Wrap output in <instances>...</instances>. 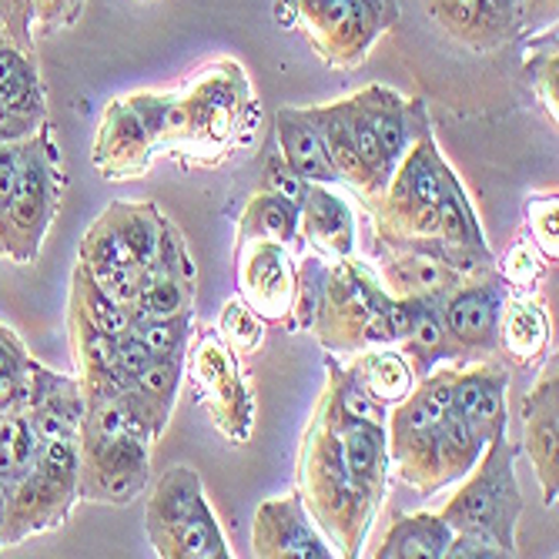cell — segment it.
Instances as JSON below:
<instances>
[{
    "instance_id": "1",
    "label": "cell",
    "mask_w": 559,
    "mask_h": 559,
    "mask_svg": "<svg viewBox=\"0 0 559 559\" xmlns=\"http://www.w3.org/2000/svg\"><path fill=\"white\" fill-rule=\"evenodd\" d=\"M305 506L316 523H322L338 543L342 556H359L362 539L369 536V526L376 513L366 506V499L355 489L345 463V445L335 429L332 413L325 409V402H319V413L305 432L301 445V473H298Z\"/></svg>"
},
{
    "instance_id": "2",
    "label": "cell",
    "mask_w": 559,
    "mask_h": 559,
    "mask_svg": "<svg viewBox=\"0 0 559 559\" xmlns=\"http://www.w3.org/2000/svg\"><path fill=\"white\" fill-rule=\"evenodd\" d=\"M316 335L332 352L395 345L405 332V309L382 282L355 259L329 265L325 292L316 316Z\"/></svg>"
},
{
    "instance_id": "3",
    "label": "cell",
    "mask_w": 559,
    "mask_h": 559,
    "mask_svg": "<svg viewBox=\"0 0 559 559\" xmlns=\"http://www.w3.org/2000/svg\"><path fill=\"white\" fill-rule=\"evenodd\" d=\"M516 460L520 445L510 436L486 442L479 463L466 473L469 479L439 510L452 533L483 536L510 556H520L516 530L526 513V499L516 483Z\"/></svg>"
},
{
    "instance_id": "4",
    "label": "cell",
    "mask_w": 559,
    "mask_h": 559,
    "mask_svg": "<svg viewBox=\"0 0 559 559\" xmlns=\"http://www.w3.org/2000/svg\"><path fill=\"white\" fill-rule=\"evenodd\" d=\"M64 191H68V178L61 162V144L47 121L24 141L21 178L11 194L4 225H0V259H8L14 265L37 262L50 225L61 215Z\"/></svg>"
},
{
    "instance_id": "5",
    "label": "cell",
    "mask_w": 559,
    "mask_h": 559,
    "mask_svg": "<svg viewBox=\"0 0 559 559\" xmlns=\"http://www.w3.org/2000/svg\"><path fill=\"white\" fill-rule=\"evenodd\" d=\"M275 24L298 27L316 55L335 68H359L376 40L399 24L395 0H275Z\"/></svg>"
},
{
    "instance_id": "6",
    "label": "cell",
    "mask_w": 559,
    "mask_h": 559,
    "mask_svg": "<svg viewBox=\"0 0 559 559\" xmlns=\"http://www.w3.org/2000/svg\"><path fill=\"white\" fill-rule=\"evenodd\" d=\"M452 369L442 366L416 382V389L389 409V469L405 486H416L423 496H436L445 486L439 460V429L452 402Z\"/></svg>"
},
{
    "instance_id": "7",
    "label": "cell",
    "mask_w": 559,
    "mask_h": 559,
    "mask_svg": "<svg viewBox=\"0 0 559 559\" xmlns=\"http://www.w3.org/2000/svg\"><path fill=\"white\" fill-rule=\"evenodd\" d=\"M188 369L201 409L231 442H248L251 426H255V399H251L238 355L222 342L218 332L194 338Z\"/></svg>"
},
{
    "instance_id": "8",
    "label": "cell",
    "mask_w": 559,
    "mask_h": 559,
    "mask_svg": "<svg viewBox=\"0 0 559 559\" xmlns=\"http://www.w3.org/2000/svg\"><path fill=\"white\" fill-rule=\"evenodd\" d=\"M506 298H510V288H506L499 272L466 278L439 298V316L445 322V332L455 342V348L463 352L466 366L496 352L499 316Z\"/></svg>"
},
{
    "instance_id": "9",
    "label": "cell",
    "mask_w": 559,
    "mask_h": 559,
    "mask_svg": "<svg viewBox=\"0 0 559 559\" xmlns=\"http://www.w3.org/2000/svg\"><path fill=\"white\" fill-rule=\"evenodd\" d=\"M376 259L379 282L392 298H442L469 278L439 255V238L405 241L376 235Z\"/></svg>"
},
{
    "instance_id": "10",
    "label": "cell",
    "mask_w": 559,
    "mask_h": 559,
    "mask_svg": "<svg viewBox=\"0 0 559 559\" xmlns=\"http://www.w3.org/2000/svg\"><path fill=\"white\" fill-rule=\"evenodd\" d=\"M536 469L546 510L556 506L559 492V369L556 355L543 366L536 385L523 399V445Z\"/></svg>"
},
{
    "instance_id": "11",
    "label": "cell",
    "mask_w": 559,
    "mask_h": 559,
    "mask_svg": "<svg viewBox=\"0 0 559 559\" xmlns=\"http://www.w3.org/2000/svg\"><path fill=\"white\" fill-rule=\"evenodd\" d=\"M151 439L128 432L97 455H81V499L128 506L151 483Z\"/></svg>"
},
{
    "instance_id": "12",
    "label": "cell",
    "mask_w": 559,
    "mask_h": 559,
    "mask_svg": "<svg viewBox=\"0 0 559 559\" xmlns=\"http://www.w3.org/2000/svg\"><path fill=\"white\" fill-rule=\"evenodd\" d=\"M255 556L262 559H332V546L316 530L312 513L298 492L265 499L255 513Z\"/></svg>"
},
{
    "instance_id": "13",
    "label": "cell",
    "mask_w": 559,
    "mask_h": 559,
    "mask_svg": "<svg viewBox=\"0 0 559 559\" xmlns=\"http://www.w3.org/2000/svg\"><path fill=\"white\" fill-rule=\"evenodd\" d=\"M155 158V141H151L144 121L134 115V108L124 97H115L105 108V118L97 124L91 165L100 178L108 181H128L151 168Z\"/></svg>"
},
{
    "instance_id": "14",
    "label": "cell",
    "mask_w": 559,
    "mask_h": 559,
    "mask_svg": "<svg viewBox=\"0 0 559 559\" xmlns=\"http://www.w3.org/2000/svg\"><path fill=\"white\" fill-rule=\"evenodd\" d=\"M295 251L278 241H238V288L262 319L282 322L295 288Z\"/></svg>"
},
{
    "instance_id": "15",
    "label": "cell",
    "mask_w": 559,
    "mask_h": 559,
    "mask_svg": "<svg viewBox=\"0 0 559 559\" xmlns=\"http://www.w3.org/2000/svg\"><path fill=\"white\" fill-rule=\"evenodd\" d=\"M84 409H87V399H84L81 379L50 372L37 359L31 362L27 399H24L21 416L27 419L37 442L78 436V429L84 423Z\"/></svg>"
},
{
    "instance_id": "16",
    "label": "cell",
    "mask_w": 559,
    "mask_h": 559,
    "mask_svg": "<svg viewBox=\"0 0 559 559\" xmlns=\"http://www.w3.org/2000/svg\"><path fill=\"white\" fill-rule=\"evenodd\" d=\"M510 372L502 366H455L452 369V409L460 413L483 442L510 429Z\"/></svg>"
},
{
    "instance_id": "17",
    "label": "cell",
    "mask_w": 559,
    "mask_h": 559,
    "mask_svg": "<svg viewBox=\"0 0 559 559\" xmlns=\"http://www.w3.org/2000/svg\"><path fill=\"white\" fill-rule=\"evenodd\" d=\"M325 409L335 419V429L342 436L345 445V463H348V476L359 489V496L366 499V506L372 513H379V506L389 492V439H385V426L379 423H359V419H345L338 416V409L332 405L329 395H322Z\"/></svg>"
},
{
    "instance_id": "18",
    "label": "cell",
    "mask_w": 559,
    "mask_h": 559,
    "mask_svg": "<svg viewBox=\"0 0 559 559\" xmlns=\"http://www.w3.org/2000/svg\"><path fill=\"white\" fill-rule=\"evenodd\" d=\"M298 231L322 259L338 262L355 255V212L338 191H332V185H305Z\"/></svg>"
},
{
    "instance_id": "19",
    "label": "cell",
    "mask_w": 559,
    "mask_h": 559,
    "mask_svg": "<svg viewBox=\"0 0 559 559\" xmlns=\"http://www.w3.org/2000/svg\"><path fill=\"white\" fill-rule=\"evenodd\" d=\"M405 309V332L395 342L405 362L413 366L416 379H426L429 372L442 366H466L463 352L445 332V322L439 316V298H399Z\"/></svg>"
},
{
    "instance_id": "20",
    "label": "cell",
    "mask_w": 559,
    "mask_h": 559,
    "mask_svg": "<svg viewBox=\"0 0 559 559\" xmlns=\"http://www.w3.org/2000/svg\"><path fill=\"white\" fill-rule=\"evenodd\" d=\"M205 499H209L205 486H201V476L191 466H171L155 483L144 510V523H147V539L158 549V556H168L178 530Z\"/></svg>"
},
{
    "instance_id": "21",
    "label": "cell",
    "mask_w": 559,
    "mask_h": 559,
    "mask_svg": "<svg viewBox=\"0 0 559 559\" xmlns=\"http://www.w3.org/2000/svg\"><path fill=\"white\" fill-rule=\"evenodd\" d=\"M0 108L31 134L44 128L47 118V84L40 78L34 50H21L8 37L0 40Z\"/></svg>"
},
{
    "instance_id": "22",
    "label": "cell",
    "mask_w": 559,
    "mask_h": 559,
    "mask_svg": "<svg viewBox=\"0 0 559 559\" xmlns=\"http://www.w3.org/2000/svg\"><path fill=\"white\" fill-rule=\"evenodd\" d=\"M275 144L285 162L309 185H335L338 175L329 162L322 131L312 118V108H278L275 111Z\"/></svg>"
},
{
    "instance_id": "23",
    "label": "cell",
    "mask_w": 559,
    "mask_h": 559,
    "mask_svg": "<svg viewBox=\"0 0 559 559\" xmlns=\"http://www.w3.org/2000/svg\"><path fill=\"white\" fill-rule=\"evenodd\" d=\"M513 362L533 366L549 348V316L533 295L506 298L499 316V345Z\"/></svg>"
},
{
    "instance_id": "24",
    "label": "cell",
    "mask_w": 559,
    "mask_h": 559,
    "mask_svg": "<svg viewBox=\"0 0 559 559\" xmlns=\"http://www.w3.org/2000/svg\"><path fill=\"white\" fill-rule=\"evenodd\" d=\"M452 539L449 523L439 513H395L382 543L376 546V559H442Z\"/></svg>"
},
{
    "instance_id": "25",
    "label": "cell",
    "mask_w": 559,
    "mask_h": 559,
    "mask_svg": "<svg viewBox=\"0 0 559 559\" xmlns=\"http://www.w3.org/2000/svg\"><path fill=\"white\" fill-rule=\"evenodd\" d=\"M352 376L362 382V389L379 399L385 409H392V405H399L405 395H409L416 389V372L413 366L405 362V355L392 345H372L366 348L359 359H355L352 366Z\"/></svg>"
},
{
    "instance_id": "26",
    "label": "cell",
    "mask_w": 559,
    "mask_h": 559,
    "mask_svg": "<svg viewBox=\"0 0 559 559\" xmlns=\"http://www.w3.org/2000/svg\"><path fill=\"white\" fill-rule=\"evenodd\" d=\"M238 241H278L298 255L305 245L298 231V205L278 194L259 191L238 218Z\"/></svg>"
},
{
    "instance_id": "27",
    "label": "cell",
    "mask_w": 559,
    "mask_h": 559,
    "mask_svg": "<svg viewBox=\"0 0 559 559\" xmlns=\"http://www.w3.org/2000/svg\"><path fill=\"white\" fill-rule=\"evenodd\" d=\"M439 238L449 241V245H460V248H473V251H483V255H492V248L486 241V231L476 218V209L473 201L463 188V181L455 178L452 168H445V178H442V198H439Z\"/></svg>"
},
{
    "instance_id": "28",
    "label": "cell",
    "mask_w": 559,
    "mask_h": 559,
    "mask_svg": "<svg viewBox=\"0 0 559 559\" xmlns=\"http://www.w3.org/2000/svg\"><path fill=\"white\" fill-rule=\"evenodd\" d=\"M312 118H316V124L322 131L329 162H332L338 181L352 185L355 191H362L369 198V178H366V168H362L359 155H355V144H352V134H348V118H345L342 100H335V105L312 108Z\"/></svg>"
},
{
    "instance_id": "29",
    "label": "cell",
    "mask_w": 559,
    "mask_h": 559,
    "mask_svg": "<svg viewBox=\"0 0 559 559\" xmlns=\"http://www.w3.org/2000/svg\"><path fill=\"white\" fill-rule=\"evenodd\" d=\"M426 8L436 17V24L445 27L449 37H455L466 47L486 50V47L502 44L479 0H426Z\"/></svg>"
},
{
    "instance_id": "30",
    "label": "cell",
    "mask_w": 559,
    "mask_h": 559,
    "mask_svg": "<svg viewBox=\"0 0 559 559\" xmlns=\"http://www.w3.org/2000/svg\"><path fill=\"white\" fill-rule=\"evenodd\" d=\"M228 556H235V552L218 526L212 502L205 499L188 516V523L178 530V536L168 549V559H228Z\"/></svg>"
},
{
    "instance_id": "31",
    "label": "cell",
    "mask_w": 559,
    "mask_h": 559,
    "mask_svg": "<svg viewBox=\"0 0 559 559\" xmlns=\"http://www.w3.org/2000/svg\"><path fill=\"white\" fill-rule=\"evenodd\" d=\"M483 449H486V442L473 432V426L455 413L449 402V409L442 416V429H439V460H442L445 483L463 479L479 463Z\"/></svg>"
},
{
    "instance_id": "32",
    "label": "cell",
    "mask_w": 559,
    "mask_h": 559,
    "mask_svg": "<svg viewBox=\"0 0 559 559\" xmlns=\"http://www.w3.org/2000/svg\"><path fill=\"white\" fill-rule=\"evenodd\" d=\"M71 309L81 312L91 325H97L100 332H108L115 338H121L131 325V312L121 309L115 298H108L105 292H100L81 262H78L74 278H71Z\"/></svg>"
},
{
    "instance_id": "33",
    "label": "cell",
    "mask_w": 559,
    "mask_h": 559,
    "mask_svg": "<svg viewBox=\"0 0 559 559\" xmlns=\"http://www.w3.org/2000/svg\"><path fill=\"white\" fill-rule=\"evenodd\" d=\"M325 275L329 265L322 262V255H309L295 265V288H292L288 312L282 319L288 332H309L316 325L322 292H325Z\"/></svg>"
},
{
    "instance_id": "34",
    "label": "cell",
    "mask_w": 559,
    "mask_h": 559,
    "mask_svg": "<svg viewBox=\"0 0 559 559\" xmlns=\"http://www.w3.org/2000/svg\"><path fill=\"white\" fill-rule=\"evenodd\" d=\"M128 335H134L151 355L185 359V348L191 342V312L168 316V319H131Z\"/></svg>"
},
{
    "instance_id": "35",
    "label": "cell",
    "mask_w": 559,
    "mask_h": 559,
    "mask_svg": "<svg viewBox=\"0 0 559 559\" xmlns=\"http://www.w3.org/2000/svg\"><path fill=\"white\" fill-rule=\"evenodd\" d=\"M68 325H71V338H74V352H78V366H81V376H91V372H111L115 369V352H118V338L100 332L97 325H91L81 312L71 309L68 316Z\"/></svg>"
},
{
    "instance_id": "36",
    "label": "cell",
    "mask_w": 559,
    "mask_h": 559,
    "mask_svg": "<svg viewBox=\"0 0 559 559\" xmlns=\"http://www.w3.org/2000/svg\"><path fill=\"white\" fill-rule=\"evenodd\" d=\"M218 335L235 355H251L265 345V322L245 301H225L218 316Z\"/></svg>"
},
{
    "instance_id": "37",
    "label": "cell",
    "mask_w": 559,
    "mask_h": 559,
    "mask_svg": "<svg viewBox=\"0 0 559 559\" xmlns=\"http://www.w3.org/2000/svg\"><path fill=\"white\" fill-rule=\"evenodd\" d=\"M496 272L506 282V288H516L520 295H533L546 272V255L536 251L530 238H516L513 248L496 262Z\"/></svg>"
},
{
    "instance_id": "38",
    "label": "cell",
    "mask_w": 559,
    "mask_h": 559,
    "mask_svg": "<svg viewBox=\"0 0 559 559\" xmlns=\"http://www.w3.org/2000/svg\"><path fill=\"white\" fill-rule=\"evenodd\" d=\"M526 74H530V84L539 97V105L556 121V24L546 27L536 40H530Z\"/></svg>"
},
{
    "instance_id": "39",
    "label": "cell",
    "mask_w": 559,
    "mask_h": 559,
    "mask_svg": "<svg viewBox=\"0 0 559 559\" xmlns=\"http://www.w3.org/2000/svg\"><path fill=\"white\" fill-rule=\"evenodd\" d=\"M151 272H162V275H171V278H181L188 285H194V262H191V251H188V241L181 235V228L162 215V235H158V251H155V262L147 265Z\"/></svg>"
},
{
    "instance_id": "40",
    "label": "cell",
    "mask_w": 559,
    "mask_h": 559,
    "mask_svg": "<svg viewBox=\"0 0 559 559\" xmlns=\"http://www.w3.org/2000/svg\"><path fill=\"white\" fill-rule=\"evenodd\" d=\"M305 185H309V181H301V178H298V171L285 162V155L278 151V144L269 141V144H265V155H262V191L278 194V198H285V201H292V205L301 209Z\"/></svg>"
},
{
    "instance_id": "41",
    "label": "cell",
    "mask_w": 559,
    "mask_h": 559,
    "mask_svg": "<svg viewBox=\"0 0 559 559\" xmlns=\"http://www.w3.org/2000/svg\"><path fill=\"white\" fill-rule=\"evenodd\" d=\"M87 8V0H34V34L50 37L74 27Z\"/></svg>"
},
{
    "instance_id": "42",
    "label": "cell",
    "mask_w": 559,
    "mask_h": 559,
    "mask_svg": "<svg viewBox=\"0 0 559 559\" xmlns=\"http://www.w3.org/2000/svg\"><path fill=\"white\" fill-rule=\"evenodd\" d=\"M0 34L21 50H34V0H0Z\"/></svg>"
},
{
    "instance_id": "43",
    "label": "cell",
    "mask_w": 559,
    "mask_h": 559,
    "mask_svg": "<svg viewBox=\"0 0 559 559\" xmlns=\"http://www.w3.org/2000/svg\"><path fill=\"white\" fill-rule=\"evenodd\" d=\"M526 225H530V241L539 245L543 255L556 262V194L530 201Z\"/></svg>"
},
{
    "instance_id": "44",
    "label": "cell",
    "mask_w": 559,
    "mask_h": 559,
    "mask_svg": "<svg viewBox=\"0 0 559 559\" xmlns=\"http://www.w3.org/2000/svg\"><path fill=\"white\" fill-rule=\"evenodd\" d=\"M24 141H27V138H24ZM24 141H8V144H0V225H4V215H8V205H11V194H14L17 178H21Z\"/></svg>"
},
{
    "instance_id": "45",
    "label": "cell",
    "mask_w": 559,
    "mask_h": 559,
    "mask_svg": "<svg viewBox=\"0 0 559 559\" xmlns=\"http://www.w3.org/2000/svg\"><path fill=\"white\" fill-rule=\"evenodd\" d=\"M502 546L483 539V536H473V533H452L449 546H445V556L442 559H506Z\"/></svg>"
},
{
    "instance_id": "46",
    "label": "cell",
    "mask_w": 559,
    "mask_h": 559,
    "mask_svg": "<svg viewBox=\"0 0 559 559\" xmlns=\"http://www.w3.org/2000/svg\"><path fill=\"white\" fill-rule=\"evenodd\" d=\"M31 362L34 359H31L24 338L14 329L0 325V376H8V372H27Z\"/></svg>"
},
{
    "instance_id": "47",
    "label": "cell",
    "mask_w": 559,
    "mask_h": 559,
    "mask_svg": "<svg viewBox=\"0 0 559 559\" xmlns=\"http://www.w3.org/2000/svg\"><path fill=\"white\" fill-rule=\"evenodd\" d=\"M489 24L496 27L499 40L520 34V0H479Z\"/></svg>"
},
{
    "instance_id": "48",
    "label": "cell",
    "mask_w": 559,
    "mask_h": 559,
    "mask_svg": "<svg viewBox=\"0 0 559 559\" xmlns=\"http://www.w3.org/2000/svg\"><path fill=\"white\" fill-rule=\"evenodd\" d=\"M556 24V0H520V34H536Z\"/></svg>"
},
{
    "instance_id": "49",
    "label": "cell",
    "mask_w": 559,
    "mask_h": 559,
    "mask_svg": "<svg viewBox=\"0 0 559 559\" xmlns=\"http://www.w3.org/2000/svg\"><path fill=\"white\" fill-rule=\"evenodd\" d=\"M141 4H155V0H141Z\"/></svg>"
},
{
    "instance_id": "50",
    "label": "cell",
    "mask_w": 559,
    "mask_h": 559,
    "mask_svg": "<svg viewBox=\"0 0 559 559\" xmlns=\"http://www.w3.org/2000/svg\"><path fill=\"white\" fill-rule=\"evenodd\" d=\"M0 40H4V34H0Z\"/></svg>"
}]
</instances>
